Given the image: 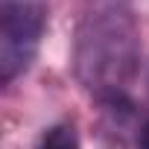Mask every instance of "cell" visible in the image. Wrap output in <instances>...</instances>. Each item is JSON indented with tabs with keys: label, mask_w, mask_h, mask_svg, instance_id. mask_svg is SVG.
Returning a JSON list of instances; mask_svg holds the SVG:
<instances>
[{
	"label": "cell",
	"mask_w": 149,
	"mask_h": 149,
	"mask_svg": "<svg viewBox=\"0 0 149 149\" xmlns=\"http://www.w3.org/2000/svg\"><path fill=\"white\" fill-rule=\"evenodd\" d=\"M47 9L41 0H3L0 6V82L24 73L41 44Z\"/></svg>",
	"instance_id": "7a4b0ae2"
},
{
	"label": "cell",
	"mask_w": 149,
	"mask_h": 149,
	"mask_svg": "<svg viewBox=\"0 0 149 149\" xmlns=\"http://www.w3.org/2000/svg\"><path fill=\"white\" fill-rule=\"evenodd\" d=\"M38 149H79V140H76V132L67 123H58L53 129H47L38 140Z\"/></svg>",
	"instance_id": "3957f363"
},
{
	"label": "cell",
	"mask_w": 149,
	"mask_h": 149,
	"mask_svg": "<svg viewBox=\"0 0 149 149\" xmlns=\"http://www.w3.org/2000/svg\"><path fill=\"white\" fill-rule=\"evenodd\" d=\"M76 76L105 105L126 102L137 67V26L126 0H88L76 26Z\"/></svg>",
	"instance_id": "6da1fadb"
},
{
	"label": "cell",
	"mask_w": 149,
	"mask_h": 149,
	"mask_svg": "<svg viewBox=\"0 0 149 149\" xmlns=\"http://www.w3.org/2000/svg\"><path fill=\"white\" fill-rule=\"evenodd\" d=\"M137 149H149V120L143 123V129L137 134Z\"/></svg>",
	"instance_id": "277c9868"
}]
</instances>
